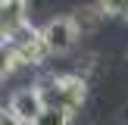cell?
<instances>
[{
    "instance_id": "1",
    "label": "cell",
    "mask_w": 128,
    "mask_h": 125,
    "mask_svg": "<svg viewBox=\"0 0 128 125\" xmlns=\"http://www.w3.org/2000/svg\"><path fill=\"white\" fill-rule=\"evenodd\" d=\"M38 91L44 94L47 106L66 110L69 116H75V112L84 106V97H88L84 75H75V72H66V75H47L44 81H38Z\"/></svg>"
},
{
    "instance_id": "2",
    "label": "cell",
    "mask_w": 128,
    "mask_h": 125,
    "mask_svg": "<svg viewBox=\"0 0 128 125\" xmlns=\"http://www.w3.org/2000/svg\"><path fill=\"white\" fill-rule=\"evenodd\" d=\"M6 47H10V50H16V53H19V60H22L25 66H44V60L50 56L47 44H44L41 28H34L31 22H25L22 28H16V31H12V34H10V41H6Z\"/></svg>"
},
{
    "instance_id": "3",
    "label": "cell",
    "mask_w": 128,
    "mask_h": 125,
    "mask_svg": "<svg viewBox=\"0 0 128 125\" xmlns=\"http://www.w3.org/2000/svg\"><path fill=\"white\" fill-rule=\"evenodd\" d=\"M41 34H44V44H47L50 56H62V53H69V50L78 44V31H75V25H72L69 16L50 19L41 28Z\"/></svg>"
},
{
    "instance_id": "4",
    "label": "cell",
    "mask_w": 128,
    "mask_h": 125,
    "mask_svg": "<svg viewBox=\"0 0 128 125\" xmlns=\"http://www.w3.org/2000/svg\"><path fill=\"white\" fill-rule=\"evenodd\" d=\"M10 110L16 112L25 125H34V119L47 110V100H44V94L38 91V84H28V88H19V91L10 97Z\"/></svg>"
},
{
    "instance_id": "5",
    "label": "cell",
    "mask_w": 128,
    "mask_h": 125,
    "mask_svg": "<svg viewBox=\"0 0 128 125\" xmlns=\"http://www.w3.org/2000/svg\"><path fill=\"white\" fill-rule=\"evenodd\" d=\"M69 19H72V25H75V31H78V38H84V34L100 31V25H103L106 12L100 10V6H78Z\"/></svg>"
},
{
    "instance_id": "6",
    "label": "cell",
    "mask_w": 128,
    "mask_h": 125,
    "mask_svg": "<svg viewBox=\"0 0 128 125\" xmlns=\"http://www.w3.org/2000/svg\"><path fill=\"white\" fill-rule=\"evenodd\" d=\"M28 3L25 0H3L0 3V25H3L6 34H12L16 28H22L25 22H28Z\"/></svg>"
},
{
    "instance_id": "7",
    "label": "cell",
    "mask_w": 128,
    "mask_h": 125,
    "mask_svg": "<svg viewBox=\"0 0 128 125\" xmlns=\"http://www.w3.org/2000/svg\"><path fill=\"white\" fill-rule=\"evenodd\" d=\"M69 112L66 110H56V106H47V110L41 112V116L34 119V125H69Z\"/></svg>"
},
{
    "instance_id": "8",
    "label": "cell",
    "mask_w": 128,
    "mask_h": 125,
    "mask_svg": "<svg viewBox=\"0 0 128 125\" xmlns=\"http://www.w3.org/2000/svg\"><path fill=\"white\" fill-rule=\"evenodd\" d=\"M97 6L106 12V16H125L128 12V0H100Z\"/></svg>"
},
{
    "instance_id": "9",
    "label": "cell",
    "mask_w": 128,
    "mask_h": 125,
    "mask_svg": "<svg viewBox=\"0 0 128 125\" xmlns=\"http://www.w3.org/2000/svg\"><path fill=\"white\" fill-rule=\"evenodd\" d=\"M0 125H25V122L10 110V106H0Z\"/></svg>"
},
{
    "instance_id": "10",
    "label": "cell",
    "mask_w": 128,
    "mask_h": 125,
    "mask_svg": "<svg viewBox=\"0 0 128 125\" xmlns=\"http://www.w3.org/2000/svg\"><path fill=\"white\" fill-rule=\"evenodd\" d=\"M10 75H12V62H10V53L3 50V53H0V84H3Z\"/></svg>"
},
{
    "instance_id": "11",
    "label": "cell",
    "mask_w": 128,
    "mask_h": 125,
    "mask_svg": "<svg viewBox=\"0 0 128 125\" xmlns=\"http://www.w3.org/2000/svg\"><path fill=\"white\" fill-rule=\"evenodd\" d=\"M3 50H6V44H3V41H0V53H3Z\"/></svg>"
},
{
    "instance_id": "12",
    "label": "cell",
    "mask_w": 128,
    "mask_h": 125,
    "mask_svg": "<svg viewBox=\"0 0 128 125\" xmlns=\"http://www.w3.org/2000/svg\"><path fill=\"white\" fill-rule=\"evenodd\" d=\"M125 19H128V12H125Z\"/></svg>"
},
{
    "instance_id": "13",
    "label": "cell",
    "mask_w": 128,
    "mask_h": 125,
    "mask_svg": "<svg viewBox=\"0 0 128 125\" xmlns=\"http://www.w3.org/2000/svg\"><path fill=\"white\" fill-rule=\"evenodd\" d=\"M0 3H3V0H0Z\"/></svg>"
}]
</instances>
